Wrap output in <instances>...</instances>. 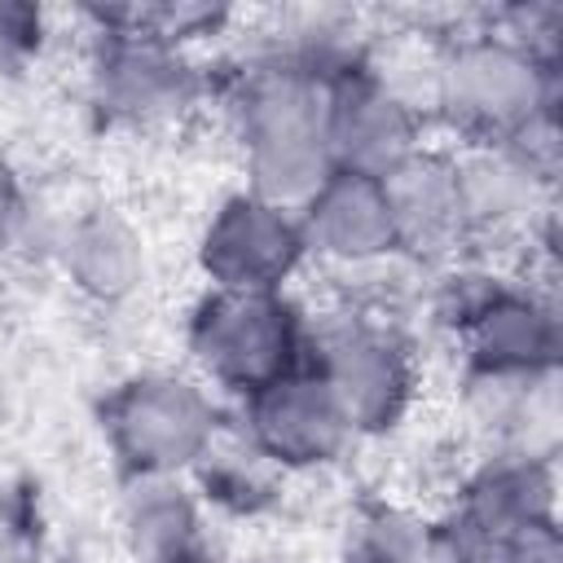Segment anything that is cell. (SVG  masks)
I'll use <instances>...</instances> for the list:
<instances>
[{
    "label": "cell",
    "mask_w": 563,
    "mask_h": 563,
    "mask_svg": "<svg viewBox=\"0 0 563 563\" xmlns=\"http://www.w3.org/2000/svg\"><path fill=\"white\" fill-rule=\"evenodd\" d=\"M325 75L308 53L286 48L233 79L229 132L251 194L299 207L325 180Z\"/></svg>",
    "instance_id": "6da1fadb"
},
{
    "label": "cell",
    "mask_w": 563,
    "mask_h": 563,
    "mask_svg": "<svg viewBox=\"0 0 563 563\" xmlns=\"http://www.w3.org/2000/svg\"><path fill=\"white\" fill-rule=\"evenodd\" d=\"M427 101L462 145H515L554 123L559 70L554 57L493 26L453 40L435 57Z\"/></svg>",
    "instance_id": "7a4b0ae2"
},
{
    "label": "cell",
    "mask_w": 563,
    "mask_h": 563,
    "mask_svg": "<svg viewBox=\"0 0 563 563\" xmlns=\"http://www.w3.org/2000/svg\"><path fill=\"white\" fill-rule=\"evenodd\" d=\"M224 422L216 391L185 369H136L119 378L97 409L119 479L189 475Z\"/></svg>",
    "instance_id": "3957f363"
},
{
    "label": "cell",
    "mask_w": 563,
    "mask_h": 563,
    "mask_svg": "<svg viewBox=\"0 0 563 563\" xmlns=\"http://www.w3.org/2000/svg\"><path fill=\"white\" fill-rule=\"evenodd\" d=\"M435 321L462 352V374H559L563 325L545 290L488 268H453Z\"/></svg>",
    "instance_id": "277c9868"
},
{
    "label": "cell",
    "mask_w": 563,
    "mask_h": 563,
    "mask_svg": "<svg viewBox=\"0 0 563 563\" xmlns=\"http://www.w3.org/2000/svg\"><path fill=\"white\" fill-rule=\"evenodd\" d=\"M303 365L325 383L356 440L405 427L422 391L413 343L378 312L343 308L321 321L308 317Z\"/></svg>",
    "instance_id": "5b68a950"
},
{
    "label": "cell",
    "mask_w": 563,
    "mask_h": 563,
    "mask_svg": "<svg viewBox=\"0 0 563 563\" xmlns=\"http://www.w3.org/2000/svg\"><path fill=\"white\" fill-rule=\"evenodd\" d=\"M194 378L233 400L303 365L308 317L286 290H202L185 321Z\"/></svg>",
    "instance_id": "8992f818"
},
{
    "label": "cell",
    "mask_w": 563,
    "mask_h": 563,
    "mask_svg": "<svg viewBox=\"0 0 563 563\" xmlns=\"http://www.w3.org/2000/svg\"><path fill=\"white\" fill-rule=\"evenodd\" d=\"M207 97V75L189 48L154 35L92 26L88 101L110 128H172L189 119Z\"/></svg>",
    "instance_id": "52a82bcc"
},
{
    "label": "cell",
    "mask_w": 563,
    "mask_h": 563,
    "mask_svg": "<svg viewBox=\"0 0 563 563\" xmlns=\"http://www.w3.org/2000/svg\"><path fill=\"white\" fill-rule=\"evenodd\" d=\"M418 145H422V110L387 70L352 53L325 75L330 167L387 176Z\"/></svg>",
    "instance_id": "ba28073f"
},
{
    "label": "cell",
    "mask_w": 563,
    "mask_h": 563,
    "mask_svg": "<svg viewBox=\"0 0 563 563\" xmlns=\"http://www.w3.org/2000/svg\"><path fill=\"white\" fill-rule=\"evenodd\" d=\"M194 260L207 290H286V282L303 268L308 246L295 207L238 189L207 216Z\"/></svg>",
    "instance_id": "9c48e42d"
},
{
    "label": "cell",
    "mask_w": 563,
    "mask_h": 563,
    "mask_svg": "<svg viewBox=\"0 0 563 563\" xmlns=\"http://www.w3.org/2000/svg\"><path fill=\"white\" fill-rule=\"evenodd\" d=\"M233 427L268 462H277L286 475L325 471V466L343 462V453L356 444L334 396L325 391V383L308 365H299V369L273 378L268 387L242 396Z\"/></svg>",
    "instance_id": "30bf717a"
},
{
    "label": "cell",
    "mask_w": 563,
    "mask_h": 563,
    "mask_svg": "<svg viewBox=\"0 0 563 563\" xmlns=\"http://www.w3.org/2000/svg\"><path fill=\"white\" fill-rule=\"evenodd\" d=\"M295 220H299L308 260L317 255L334 268H374L400 255L391 207L378 176L330 167L325 180L295 207Z\"/></svg>",
    "instance_id": "8fae6325"
},
{
    "label": "cell",
    "mask_w": 563,
    "mask_h": 563,
    "mask_svg": "<svg viewBox=\"0 0 563 563\" xmlns=\"http://www.w3.org/2000/svg\"><path fill=\"white\" fill-rule=\"evenodd\" d=\"M383 180L396 246L413 260H444L457 246H466V207H462V180L453 150L418 145L409 158H400Z\"/></svg>",
    "instance_id": "7c38bea8"
},
{
    "label": "cell",
    "mask_w": 563,
    "mask_h": 563,
    "mask_svg": "<svg viewBox=\"0 0 563 563\" xmlns=\"http://www.w3.org/2000/svg\"><path fill=\"white\" fill-rule=\"evenodd\" d=\"M119 545L128 563H224L211 515L185 475L123 479Z\"/></svg>",
    "instance_id": "4fadbf2b"
},
{
    "label": "cell",
    "mask_w": 563,
    "mask_h": 563,
    "mask_svg": "<svg viewBox=\"0 0 563 563\" xmlns=\"http://www.w3.org/2000/svg\"><path fill=\"white\" fill-rule=\"evenodd\" d=\"M457 405L479 449L554 457L559 374H462Z\"/></svg>",
    "instance_id": "5bb4252c"
},
{
    "label": "cell",
    "mask_w": 563,
    "mask_h": 563,
    "mask_svg": "<svg viewBox=\"0 0 563 563\" xmlns=\"http://www.w3.org/2000/svg\"><path fill=\"white\" fill-rule=\"evenodd\" d=\"M453 158L466 207V242L523 233L545 211L554 172L528 158L519 145H462Z\"/></svg>",
    "instance_id": "9a60e30c"
},
{
    "label": "cell",
    "mask_w": 563,
    "mask_h": 563,
    "mask_svg": "<svg viewBox=\"0 0 563 563\" xmlns=\"http://www.w3.org/2000/svg\"><path fill=\"white\" fill-rule=\"evenodd\" d=\"M57 264L75 295L97 308H114L128 303L145 282V238L123 211L97 202L66 220L57 238Z\"/></svg>",
    "instance_id": "2e32d148"
},
{
    "label": "cell",
    "mask_w": 563,
    "mask_h": 563,
    "mask_svg": "<svg viewBox=\"0 0 563 563\" xmlns=\"http://www.w3.org/2000/svg\"><path fill=\"white\" fill-rule=\"evenodd\" d=\"M185 479L207 506V515L229 523H264L282 510L290 475L277 462H268L233 422H224V431L207 444V453L194 462Z\"/></svg>",
    "instance_id": "e0dca14e"
},
{
    "label": "cell",
    "mask_w": 563,
    "mask_h": 563,
    "mask_svg": "<svg viewBox=\"0 0 563 563\" xmlns=\"http://www.w3.org/2000/svg\"><path fill=\"white\" fill-rule=\"evenodd\" d=\"M339 563H449V550L440 519L391 497H369L343 523Z\"/></svg>",
    "instance_id": "ac0fdd59"
},
{
    "label": "cell",
    "mask_w": 563,
    "mask_h": 563,
    "mask_svg": "<svg viewBox=\"0 0 563 563\" xmlns=\"http://www.w3.org/2000/svg\"><path fill=\"white\" fill-rule=\"evenodd\" d=\"M84 13H88L92 26L154 35V40L176 44V48H189L194 40L216 35L229 22V9H220V4H176V0H158V4H92Z\"/></svg>",
    "instance_id": "d6986e66"
},
{
    "label": "cell",
    "mask_w": 563,
    "mask_h": 563,
    "mask_svg": "<svg viewBox=\"0 0 563 563\" xmlns=\"http://www.w3.org/2000/svg\"><path fill=\"white\" fill-rule=\"evenodd\" d=\"M44 532L48 519L40 484L22 475L0 479V563H40V554L48 550Z\"/></svg>",
    "instance_id": "ffe728a7"
},
{
    "label": "cell",
    "mask_w": 563,
    "mask_h": 563,
    "mask_svg": "<svg viewBox=\"0 0 563 563\" xmlns=\"http://www.w3.org/2000/svg\"><path fill=\"white\" fill-rule=\"evenodd\" d=\"M48 40V18L40 4L0 0V75H22Z\"/></svg>",
    "instance_id": "44dd1931"
},
{
    "label": "cell",
    "mask_w": 563,
    "mask_h": 563,
    "mask_svg": "<svg viewBox=\"0 0 563 563\" xmlns=\"http://www.w3.org/2000/svg\"><path fill=\"white\" fill-rule=\"evenodd\" d=\"M26 220H31V207H26V189L18 180V172L0 158V260L22 242L26 233Z\"/></svg>",
    "instance_id": "7402d4cb"
},
{
    "label": "cell",
    "mask_w": 563,
    "mask_h": 563,
    "mask_svg": "<svg viewBox=\"0 0 563 563\" xmlns=\"http://www.w3.org/2000/svg\"><path fill=\"white\" fill-rule=\"evenodd\" d=\"M40 563H110L97 545H84V541H75V545H57V550H44L40 554Z\"/></svg>",
    "instance_id": "603a6c76"
},
{
    "label": "cell",
    "mask_w": 563,
    "mask_h": 563,
    "mask_svg": "<svg viewBox=\"0 0 563 563\" xmlns=\"http://www.w3.org/2000/svg\"><path fill=\"white\" fill-rule=\"evenodd\" d=\"M224 563H308L299 550H290V545H255V550H246V554H233V559H224Z\"/></svg>",
    "instance_id": "cb8c5ba5"
},
{
    "label": "cell",
    "mask_w": 563,
    "mask_h": 563,
    "mask_svg": "<svg viewBox=\"0 0 563 563\" xmlns=\"http://www.w3.org/2000/svg\"><path fill=\"white\" fill-rule=\"evenodd\" d=\"M0 422H4V387H0Z\"/></svg>",
    "instance_id": "d4e9b609"
}]
</instances>
